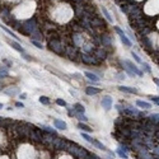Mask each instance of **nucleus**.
I'll list each match as a JSON object with an SVG mask.
<instances>
[{"label":"nucleus","instance_id":"72a5a7b5","mask_svg":"<svg viewBox=\"0 0 159 159\" xmlns=\"http://www.w3.org/2000/svg\"><path fill=\"white\" fill-rule=\"evenodd\" d=\"M3 62H4L5 65H7V68H10V66H11V64H13L11 61H9V60H7V59L3 60Z\"/></svg>","mask_w":159,"mask_h":159},{"label":"nucleus","instance_id":"393cba45","mask_svg":"<svg viewBox=\"0 0 159 159\" xmlns=\"http://www.w3.org/2000/svg\"><path fill=\"white\" fill-rule=\"evenodd\" d=\"M81 138H83L84 140H87V141H88V143H90V144H92V143H93V140H94L92 136H89L87 132H81Z\"/></svg>","mask_w":159,"mask_h":159},{"label":"nucleus","instance_id":"aec40b11","mask_svg":"<svg viewBox=\"0 0 159 159\" xmlns=\"http://www.w3.org/2000/svg\"><path fill=\"white\" fill-rule=\"evenodd\" d=\"M102 13H103V14H104V17H106V18H107V20H108V22H111V23H112V22H113V18H112V17H111V14H109V13H108V10L106 9V8H104V7H102Z\"/></svg>","mask_w":159,"mask_h":159},{"label":"nucleus","instance_id":"5701e85b","mask_svg":"<svg viewBox=\"0 0 159 159\" xmlns=\"http://www.w3.org/2000/svg\"><path fill=\"white\" fill-rule=\"evenodd\" d=\"M38 101H40L42 104H50V99H49V97H46V96H41L40 98H38Z\"/></svg>","mask_w":159,"mask_h":159},{"label":"nucleus","instance_id":"6ab92c4d","mask_svg":"<svg viewBox=\"0 0 159 159\" xmlns=\"http://www.w3.org/2000/svg\"><path fill=\"white\" fill-rule=\"evenodd\" d=\"M94 146H97L98 149H101V150H104V151H107V149H106V146L101 143V141H98V140H93V143H92Z\"/></svg>","mask_w":159,"mask_h":159},{"label":"nucleus","instance_id":"f8f14e48","mask_svg":"<svg viewBox=\"0 0 159 159\" xmlns=\"http://www.w3.org/2000/svg\"><path fill=\"white\" fill-rule=\"evenodd\" d=\"M141 43H143V47H145L146 50H151L153 49V45H151V42L150 40L146 37V36H141Z\"/></svg>","mask_w":159,"mask_h":159},{"label":"nucleus","instance_id":"2eb2a0df","mask_svg":"<svg viewBox=\"0 0 159 159\" xmlns=\"http://www.w3.org/2000/svg\"><path fill=\"white\" fill-rule=\"evenodd\" d=\"M84 75L88 78L89 80H92V81H94V83H97V81H99V78L94 74V73H90V71H85L84 73Z\"/></svg>","mask_w":159,"mask_h":159},{"label":"nucleus","instance_id":"58836bf2","mask_svg":"<svg viewBox=\"0 0 159 159\" xmlns=\"http://www.w3.org/2000/svg\"><path fill=\"white\" fill-rule=\"evenodd\" d=\"M153 81H154L155 84H158V87H159V79L158 78H153Z\"/></svg>","mask_w":159,"mask_h":159},{"label":"nucleus","instance_id":"423d86ee","mask_svg":"<svg viewBox=\"0 0 159 159\" xmlns=\"http://www.w3.org/2000/svg\"><path fill=\"white\" fill-rule=\"evenodd\" d=\"M122 64H123V65H125V66H126L131 73H134L135 75H138V76H143V71H141V70L135 65V64H132L131 61H129V60H123V61H122Z\"/></svg>","mask_w":159,"mask_h":159},{"label":"nucleus","instance_id":"7c9ffc66","mask_svg":"<svg viewBox=\"0 0 159 159\" xmlns=\"http://www.w3.org/2000/svg\"><path fill=\"white\" fill-rule=\"evenodd\" d=\"M68 115H69L70 117H74V116H76V112H75V109L71 108V109H68Z\"/></svg>","mask_w":159,"mask_h":159},{"label":"nucleus","instance_id":"9b49d317","mask_svg":"<svg viewBox=\"0 0 159 159\" xmlns=\"http://www.w3.org/2000/svg\"><path fill=\"white\" fill-rule=\"evenodd\" d=\"M8 43H9V45L13 47V49H14V50H17L18 52H20V54H24V49L20 46V43L15 42V41H11V40H8Z\"/></svg>","mask_w":159,"mask_h":159},{"label":"nucleus","instance_id":"4468645a","mask_svg":"<svg viewBox=\"0 0 159 159\" xmlns=\"http://www.w3.org/2000/svg\"><path fill=\"white\" fill-rule=\"evenodd\" d=\"M136 106L140 107V108H144V109L151 108V104H150L149 102H145V101H136Z\"/></svg>","mask_w":159,"mask_h":159},{"label":"nucleus","instance_id":"4be33fe9","mask_svg":"<svg viewBox=\"0 0 159 159\" xmlns=\"http://www.w3.org/2000/svg\"><path fill=\"white\" fill-rule=\"evenodd\" d=\"M8 78V68H1L0 69V79Z\"/></svg>","mask_w":159,"mask_h":159},{"label":"nucleus","instance_id":"0eeeda50","mask_svg":"<svg viewBox=\"0 0 159 159\" xmlns=\"http://www.w3.org/2000/svg\"><path fill=\"white\" fill-rule=\"evenodd\" d=\"M115 32H116V33H117V34L120 36V40H121V42H122V43H123L125 46H129V47L131 46V41L129 40V37L126 36V33H125L123 31L121 30L120 27L115 26Z\"/></svg>","mask_w":159,"mask_h":159},{"label":"nucleus","instance_id":"bb28decb","mask_svg":"<svg viewBox=\"0 0 159 159\" xmlns=\"http://www.w3.org/2000/svg\"><path fill=\"white\" fill-rule=\"evenodd\" d=\"M141 66H143V69H144V71H145V73H151V69H150V66H149V64H146V62H144V61H143V62H141Z\"/></svg>","mask_w":159,"mask_h":159},{"label":"nucleus","instance_id":"a878e982","mask_svg":"<svg viewBox=\"0 0 159 159\" xmlns=\"http://www.w3.org/2000/svg\"><path fill=\"white\" fill-rule=\"evenodd\" d=\"M76 117H78V120H79L80 122H87L88 121V117L84 113H76Z\"/></svg>","mask_w":159,"mask_h":159},{"label":"nucleus","instance_id":"4c0bfd02","mask_svg":"<svg viewBox=\"0 0 159 159\" xmlns=\"http://www.w3.org/2000/svg\"><path fill=\"white\" fill-rule=\"evenodd\" d=\"M19 98L20 99H26L27 98V94L26 93H22V94H19Z\"/></svg>","mask_w":159,"mask_h":159},{"label":"nucleus","instance_id":"c9c22d12","mask_svg":"<svg viewBox=\"0 0 159 159\" xmlns=\"http://www.w3.org/2000/svg\"><path fill=\"white\" fill-rule=\"evenodd\" d=\"M23 57H24V59L27 60V61H32V56H30V55H26V54H23Z\"/></svg>","mask_w":159,"mask_h":159},{"label":"nucleus","instance_id":"ddd939ff","mask_svg":"<svg viewBox=\"0 0 159 159\" xmlns=\"http://www.w3.org/2000/svg\"><path fill=\"white\" fill-rule=\"evenodd\" d=\"M85 93L88 96H96V94H99L101 89L99 88H96V87H87L85 88Z\"/></svg>","mask_w":159,"mask_h":159},{"label":"nucleus","instance_id":"c85d7f7f","mask_svg":"<svg viewBox=\"0 0 159 159\" xmlns=\"http://www.w3.org/2000/svg\"><path fill=\"white\" fill-rule=\"evenodd\" d=\"M149 120H151V121H155V122H159V113H153V115H150Z\"/></svg>","mask_w":159,"mask_h":159},{"label":"nucleus","instance_id":"7ed1b4c3","mask_svg":"<svg viewBox=\"0 0 159 159\" xmlns=\"http://www.w3.org/2000/svg\"><path fill=\"white\" fill-rule=\"evenodd\" d=\"M65 56H68V59L75 61V60H78V57L80 56V51H79V49H78L76 46H74L73 43H71V45L68 43L66 47H65Z\"/></svg>","mask_w":159,"mask_h":159},{"label":"nucleus","instance_id":"f03ea898","mask_svg":"<svg viewBox=\"0 0 159 159\" xmlns=\"http://www.w3.org/2000/svg\"><path fill=\"white\" fill-rule=\"evenodd\" d=\"M68 145H69V140H66V138L61 136L60 138L59 135L54 138V141H52V148L56 150H66L68 149Z\"/></svg>","mask_w":159,"mask_h":159},{"label":"nucleus","instance_id":"a19ab883","mask_svg":"<svg viewBox=\"0 0 159 159\" xmlns=\"http://www.w3.org/2000/svg\"><path fill=\"white\" fill-rule=\"evenodd\" d=\"M73 1H76V3H83L84 0H73Z\"/></svg>","mask_w":159,"mask_h":159},{"label":"nucleus","instance_id":"e433bc0d","mask_svg":"<svg viewBox=\"0 0 159 159\" xmlns=\"http://www.w3.org/2000/svg\"><path fill=\"white\" fill-rule=\"evenodd\" d=\"M15 107H18V108H23V107H24V104H23L22 102H17V103H15Z\"/></svg>","mask_w":159,"mask_h":159},{"label":"nucleus","instance_id":"cd10ccee","mask_svg":"<svg viewBox=\"0 0 159 159\" xmlns=\"http://www.w3.org/2000/svg\"><path fill=\"white\" fill-rule=\"evenodd\" d=\"M131 56L134 57V60H135L136 62H139V64H141V62H143V60L140 59V57H139V55H138L136 52H134V51H132V52H131Z\"/></svg>","mask_w":159,"mask_h":159},{"label":"nucleus","instance_id":"ea45409f","mask_svg":"<svg viewBox=\"0 0 159 159\" xmlns=\"http://www.w3.org/2000/svg\"><path fill=\"white\" fill-rule=\"evenodd\" d=\"M4 87H5V85H4V83H1V81H0V90L4 89Z\"/></svg>","mask_w":159,"mask_h":159},{"label":"nucleus","instance_id":"37998d69","mask_svg":"<svg viewBox=\"0 0 159 159\" xmlns=\"http://www.w3.org/2000/svg\"><path fill=\"white\" fill-rule=\"evenodd\" d=\"M157 104H158V106H159V103H157Z\"/></svg>","mask_w":159,"mask_h":159},{"label":"nucleus","instance_id":"473e14b6","mask_svg":"<svg viewBox=\"0 0 159 159\" xmlns=\"http://www.w3.org/2000/svg\"><path fill=\"white\" fill-rule=\"evenodd\" d=\"M56 104H59V106H66V102L64 99H56Z\"/></svg>","mask_w":159,"mask_h":159},{"label":"nucleus","instance_id":"c756f323","mask_svg":"<svg viewBox=\"0 0 159 159\" xmlns=\"http://www.w3.org/2000/svg\"><path fill=\"white\" fill-rule=\"evenodd\" d=\"M87 159H101L97 154H94V153H88V157H87Z\"/></svg>","mask_w":159,"mask_h":159},{"label":"nucleus","instance_id":"20e7f679","mask_svg":"<svg viewBox=\"0 0 159 159\" xmlns=\"http://www.w3.org/2000/svg\"><path fill=\"white\" fill-rule=\"evenodd\" d=\"M79 59H80V61H81L83 64H85V65H101V62L94 59V56H93V55L81 54V52H80Z\"/></svg>","mask_w":159,"mask_h":159},{"label":"nucleus","instance_id":"39448f33","mask_svg":"<svg viewBox=\"0 0 159 159\" xmlns=\"http://www.w3.org/2000/svg\"><path fill=\"white\" fill-rule=\"evenodd\" d=\"M93 56H94V59L97 60V61L102 62L103 60L107 59V56H108V52L104 50L102 46H98V47H96V50H94V52H93Z\"/></svg>","mask_w":159,"mask_h":159},{"label":"nucleus","instance_id":"a211bd4d","mask_svg":"<svg viewBox=\"0 0 159 159\" xmlns=\"http://www.w3.org/2000/svg\"><path fill=\"white\" fill-rule=\"evenodd\" d=\"M4 93H5V94H8V96H10V97H14L15 94H18V93H19V89H18V88H13V89H5V90H4Z\"/></svg>","mask_w":159,"mask_h":159},{"label":"nucleus","instance_id":"2f4dec72","mask_svg":"<svg viewBox=\"0 0 159 159\" xmlns=\"http://www.w3.org/2000/svg\"><path fill=\"white\" fill-rule=\"evenodd\" d=\"M32 43L37 47V49H43V46H42V43H40L38 41H32Z\"/></svg>","mask_w":159,"mask_h":159},{"label":"nucleus","instance_id":"9d476101","mask_svg":"<svg viewBox=\"0 0 159 159\" xmlns=\"http://www.w3.org/2000/svg\"><path fill=\"white\" fill-rule=\"evenodd\" d=\"M119 89L121 92H125V93H130V94H138L139 92L136 88H131V87H126V85H120Z\"/></svg>","mask_w":159,"mask_h":159},{"label":"nucleus","instance_id":"412c9836","mask_svg":"<svg viewBox=\"0 0 159 159\" xmlns=\"http://www.w3.org/2000/svg\"><path fill=\"white\" fill-rule=\"evenodd\" d=\"M116 153H117V155H119L120 158H122V159H127L129 158V155H127V153H125V151H123V150L122 149H117L116 150Z\"/></svg>","mask_w":159,"mask_h":159},{"label":"nucleus","instance_id":"f3484780","mask_svg":"<svg viewBox=\"0 0 159 159\" xmlns=\"http://www.w3.org/2000/svg\"><path fill=\"white\" fill-rule=\"evenodd\" d=\"M73 108L75 109V112H76V113H84V112H85L84 106H83V104H80V103H75V104L73 106Z\"/></svg>","mask_w":159,"mask_h":159},{"label":"nucleus","instance_id":"1a4fd4ad","mask_svg":"<svg viewBox=\"0 0 159 159\" xmlns=\"http://www.w3.org/2000/svg\"><path fill=\"white\" fill-rule=\"evenodd\" d=\"M54 126L57 130H66L68 129V125L65 121H61V120H54Z\"/></svg>","mask_w":159,"mask_h":159},{"label":"nucleus","instance_id":"f257e3e1","mask_svg":"<svg viewBox=\"0 0 159 159\" xmlns=\"http://www.w3.org/2000/svg\"><path fill=\"white\" fill-rule=\"evenodd\" d=\"M47 45H49V49L52 52L57 54V55H62L65 56V47H66V43H64L61 38H51L47 41Z\"/></svg>","mask_w":159,"mask_h":159},{"label":"nucleus","instance_id":"b1692460","mask_svg":"<svg viewBox=\"0 0 159 159\" xmlns=\"http://www.w3.org/2000/svg\"><path fill=\"white\" fill-rule=\"evenodd\" d=\"M0 27H1L3 30L5 31V32H7V33H8V34H9V36H10V37H13V38H17V40H18V37L15 36V33H13V32H11V31L9 30V28H7L5 26H0Z\"/></svg>","mask_w":159,"mask_h":159},{"label":"nucleus","instance_id":"79ce46f5","mask_svg":"<svg viewBox=\"0 0 159 159\" xmlns=\"http://www.w3.org/2000/svg\"><path fill=\"white\" fill-rule=\"evenodd\" d=\"M1 108H4V104H3V103H0V109Z\"/></svg>","mask_w":159,"mask_h":159},{"label":"nucleus","instance_id":"6e6552de","mask_svg":"<svg viewBox=\"0 0 159 159\" xmlns=\"http://www.w3.org/2000/svg\"><path fill=\"white\" fill-rule=\"evenodd\" d=\"M101 103H102V107L106 109V111H109V109L112 108V98L108 97V96H106L104 98H102Z\"/></svg>","mask_w":159,"mask_h":159},{"label":"nucleus","instance_id":"f704fd0d","mask_svg":"<svg viewBox=\"0 0 159 159\" xmlns=\"http://www.w3.org/2000/svg\"><path fill=\"white\" fill-rule=\"evenodd\" d=\"M149 99L153 101V102H155V103H159V97H157V96H151Z\"/></svg>","mask_w":159,"mask_h":159},{"label":"nucleus","instance_id":"dca6fc26","mask_svg":"<svg viewBox=\"0 0 159 159\" xmlns=\"http://www.w3.org/2000/svg\"><path fill=\"white\" fill-rule=\"evenodd\" d=\"M78 129H80L83 132H90L92 131V127H89L88 125H85L84 122H79L78 123Z\"/></svg>","mask_w":159,"mask_h":159}]
</instances>
